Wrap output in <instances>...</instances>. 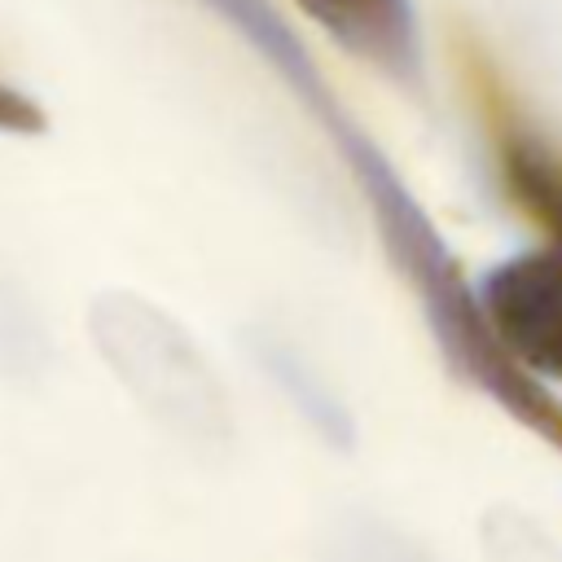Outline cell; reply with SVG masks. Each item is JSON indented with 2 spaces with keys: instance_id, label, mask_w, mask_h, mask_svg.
<instances>
[{
  "instance_id": "1",
  "label": "cell",
  "mask_w": 562,
  "mask_h": 562,
  "mask_svg": "<svg viewBox=\"0 0 562 562\" xmlns=\"http://www.w3.org/2000/svg\"><path fill=\"white\" fill-rule=\"evenodd\" d=\"M92 342L123 391L189 448H224L233 413L224 382L193 334L140 294L110 290L92 303Z\"/></svg>"
},
{
  "instance_id": "2",
  "label": "cell",
  "mask_w": 562,
  "mask_h": 562,
  "mask_svg": "<svg viewBox=\"0 0 562 562\" xmlns=\"http://www.w3.org/2000/svg\"><path fill=\"white\" fill-rule=\"evenodd\" d=\"M496 342L544 378H562V255H522L483 285Z\"/></svg>"
},
{
  "instance_id": "3",
  "label": "cell",
  "mask_w": 562,
  "mask_h": 562,
  "mask_svg": "<svg viewBox=\"0 0 562 562\" xmlns=\"http://www.w3.org/2000/svg\"><path fill=\"white\" fill-rule=\"evenodd\" d=\"M329 40L347 44L351 53L395 66L413 44V22L404 0H294Z\"/></svg>"
},
{
  "instance_id": "4",
  "label": "cell",
  "mask_w": 562,
  "mask_h": 562,
  "mask_svg": "<svg viewBox=\"0 0 562 562\" xmlns=\"http://www.w3.org/2000/svg\"><path fill=\"white\" fill-rule=\"evenodd\" d=\"M325 562H439L417 536L369 509H347L325 531Z\"/></svg>"
},
{
  "instance_id": "5",
  "label": "cell",
  "mask_w": 562,
  "mask_h": 562,
  "mask_svg": "<svg viewBox=\"0 0 562 562\" xmlns=\"http://www.w3.org/2000/svg\"><path fill=\"white\" fill-rule=\"evenodd\" d=\"M483 553L487 562H562V544L514 505H496L483 518Z\"/></svg>"
},
{
  "instance_id": "6",
  "label": "cell",
  "mask_w": 562,
  "mask_h": 562,
  "mask_svg": "<svg viewBox=\"0 0 562 562\" xmlns=\"http://www.w3.org/2000/svg\"><path fill=\"white\" fill-rule=\"evenodd\" d=\"M40 360H44L40 325H35L31 312L18 303V294L0 285V369L26 373V369H35Z\"/></svg>"
}]
</instances>
